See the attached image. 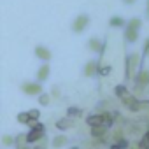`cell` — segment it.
<instances>
[{"mask_svg": "<svg viewBox=\"0 0 149 149\" xmlns=\"http://www.w3.org/2000/svg\"><path fill=\"white\" fill-rule=\"evenodd\" d=\"M47 76H49V65H42L39 68V72H37V79L39 81H46Z\"/></svg>", "mask_w": 149, "mask_h": 149, "instance_id": "obj_10", "label": "cell"}, {"mask_svg": "<svg viewBox=\"0 0 149 149\" xmlns=\"http://www.w3.org/2000/svg\"><path fill=\"white\" fill-rule=\"evenodd\" d=\"M88 46H90V49H91V51H102V49H104V44H102L97 37H91V39H90V42H88Z\"/></svg>", "mask_w": 149, "mask_h": 149, "instance_id": "obj_9", "label": "cell"}, {"mask_svg": "<svg viewBox=\"0 0 149 149\" xmlns=\"http://www.w3.org/2000/svg\"><path fill=\"white\" fill-rule=\"evenodd\" d=\"M28 114H30V118H32V121H37V119H39V116H40V112H39L37 109H33V111H30Z\"/></svg>", "mask_w": 149, "mask_h": 149, "instance_id": "obj_24", "label": "cell"}, {"mask_svg": "<svg viewBox=\"0 0 149 149\" xmlns=\"http://www.w3.org/2000/svg\"><path fill=\"white\" fill-rule=\"evenodd\" d=\"M147 9H149V0H147Z\"/></svg>", "mask_w": 149, "mask_h": 149, "instance_id": "obj_31", "label": "cell"}, {"mask_svg": "<svg viewBox=\"0 0 149 149\" xmlns=\"http://www.w3.org/2000/svg\"><path fill=\"white\" fill-rule=\"evenodd\" d=\"M139 149H149V140H147L146 137L139 142Z\"/></svg>", "mask_w": 149, "mask_h": 149, "instance_id": "obj_23", "label": "cell"}, {"mask_svg": "<svg viewBox=\"0 0 149 149\" xmlns=\"http://www.w3.org/2000/svg\"><path fill=\"white\" fill-rule=\"evenodd\" d=\"M18 121L23 123V125H33V121H32V118H30L28 112H19L18 114Z\"/></svg>", "mask_w": 149, "mask_h": 149, "instance_id": "obj_14", "label": "cell"}, {"mask_svg": "<svg viewBox=\"0 0 149 149\" xmlns=\"http://www.w3.org/2000/svg\"><path fill=\"white\" fill-rule=\"evenodd\" d=\"M72 149H79V147H72Z\"/></svg>", "mask_w": 149, "mask_h": 149, "instance_id": "obj_33", "label": "cell"}, {"mask_svg": "<svg viewBox=\"0 0 149 149\" xmlns=\"http://www.w3.org/2000/svg\"><path fill=\"white\" fill-rule=\"evenodd\" d=\"M91 135L95 137V139H102L104 135H105V126L102 125V126H91Z\"/></svg>", "mask_w": 149, "mask_h": 149, "instance_id": "obj_12", "label": "cell"}, {"mask_svg": "<svg viewBox=\"0 0 149 149\" xmlns=\"http://www.w3.org/2000/svg\"><path fill=\"white\" fill-rule=\"evenodd\" d=\"M72 126V121L68 119V118H63V119H58L56 121V128L58 130H67V128H70Z\"/></svg>", "mask_w": 149, "mask_h": 149, "instance_id": "obj_13", "label": "cell"}, {"mask_svg": "<svg viewBox=\"0 0 149 149\" xmlns=\"http://www.w3.org/2000/svg\"><path fill=\"white\" fill-rule=\"evenodd\" d=\"M144 56H149V39L146 40V46H144Z\"/></svg>", "mask_w": 149, "mask_h": 149, "instance_id": "obj_26", "label": "cell"}, {"mask_svg": "<svg viewBox=\"0 0 149 149\" xmlns=\"http://www.w3.org/2000/svg\"><path fill=\"white\" fill-rule=\"evenodd\" d=\"M19 149H26V147H19Z\"/></svg>", "mask_w": 149, "mask_h": 149, "instance_id": "obj_34", "label": "cell"}, {"mask_svg": "<svg viewBox=\"0 0 149 149\" xmlns=\"http://www.w3.org/2000/svg\"><path fill=\"white\" fill-rule=\"evenodd\" d=\"M111 149H123V147H121L119 144H112V146H111Z\"/></svg>", "mask_w": 149, "mask_h": 149, "instance_id": "obj_28", "label": "cell"}, {"mask_svg": "<svg viewBox=\"0 0 149 149\" xmlns=\"http://www.w3.org/2000/svg\"><path fill=\"white\" fill-rule=\"evenodd\" d=\"M125 39H126L128 42H135V40H137V28L126 26V30H125Z\"/></svg>", "mask_w": 149, "mask_h": 149, "instance_id": "obj_8", "label": "cell"}, {"mask_svg": "<svg viewBox=\"0 0 149 149\" xmlns=\"http://www.w3.org/2000/svg\"><path fill=\"white\" fill-rule=\"evenodd\" d=\"M109 23H111V26H116V28H118V26H123V25H125V19L119 18V16H114V18H111Z\"/></svg>", "mask_w": 149, "mask_h": 149, "instance_id": "obj_18", "label": "cell"}, {"mask_svg": "<svg viewBox=\"0 0 149 149\" xmlns=\"http://www.w3.org/2000/svg\"><path fill=\"white\" fill-rule=\"evenodd\" d=\"M21 88H23V91L28 93V95H39V93H42V88H40L39 83H25Z\"/></svg>", "mask_w": 149, "mask_h": 149, "instance_id": "obj_4", "label": "cell"}, {"mask_svg": "<svg viewBox=\"0 0 149 149\" xmlns=\"http://www.w3.org/2000/svg\"><path fill=\"white\" fill-rule=\"evenodd\" d=\"M14 140H16V139H13V137H4V144H6V146L14 144Z\"/></svg>", "mask_w": 149, "mask_h": 149, "instance_id": "obj_25", "label": "cell"}, {"mask_svg": "<svg viewBox=\"0 0 149 149\" xmlns=\"http://www.w3.org/2000/svg\"><path fill=\"white\" fill-rule=\"evenodd\" d=\"M121 100H123V104H125L130 111H133V112H137V111L140 109V102H139L135 97H132V95H126V97H123Z\"/></svg>", "mask_w": 149, "mask_h": 149, "instance_id": "obj_3", "label": "cell"}, {"mask_svg": "<svg viewBox=\"0 0 149 149\" xmlns=\"http://www.w3.org/2000/svg\"><path fill=\"white\" fill-rule=\"evenodd\" d=\"M39 104H40V105H47V104H49V97H47L46 93H42V95L39 97Z\"/></svg>", "mask_w": 149, "mask_h": 149, "instance_id": "obj_22", "label": "cell"}, {"mask_svg": "<svg viewBox=\"0 0 149 149\" xmlns=\"http://www.w3.org/2000/svg\"><path fill=\"white\" fill-rule=\"evenodd\" d=\"M44 132H46V126L42 123H33L32 130L26 133V142H37L40 137H44Z\"/></svg>", "mask_w": 149, "mask_h": 149, "instance_id": "obj_1", "label": "cell"}, {"mask_svg": "<svg viewBox=\"0 0 149 149\" xmlns=\"http://www.w3.org/2000/svg\"><path fill=\"white\" fill-rule=\"evenodd\" d=\"M88 23H90V18H88L86 14H81V16L76 18V21H74L72 30H74V32H83V30L88 26Z\"/></svg>", "mask_w": 149, "mask_h": 149, "instance_id": "obj_2", "label": "cell"}, {"mask_svg": "<svg viewBox=\"0 0 149 149\" xmlns=\"http://www.w3.org/2000/svg\"><path fill=\"white\" fill-rule=\"evenodd\" d=\"M35 54H37V58H40V60H44V61H47V60L51 58V51H49L47 47H44V46H37V47H35Z\"/></svg>", "mask_w": 149, "mask_h": 149, "instance_id": "obj_5", "label": "cell"}, {"mask_svg": "<svg viewBox=\"0 0 149 149\" xmlns=\"http://www.w3.org/2000/svg\"><path fill=\"white\" fill-rule=\"evenodd\" d=\"M119 146H121V147H128V142L123 140V139H119Z\"/></svg>", "mask_w": 149, "mask_h": 149, "instance_id": "obj_27", "label": "cell"}, {"mask_svg": "<svg viewBox=\"0 0 149 149\" xmlns=\"http://www.w3.org/2000/svg\"><path fill=\"white\" fill-rule=\"evenodd\" d=\"M95 72H98V65H97L95 61H90V63L84 67V76H88V77H90V76H93Z\"/></svg>", "mask_w": 149, "mask_h": 149, "instance_id": "obj_11", "label": "cell"}, {"mask_svg": "<svg viewBox=\"0 0 149 149\" xmlns=\"http://www.w3.org/2000/svg\"><path fill=\"white\" fill-rule=\"evenodd\" d=\"M86 123L90 126H102L104 125V116L102 114H93V116H88Z\"/></svg>", "mask_w": 149, "mask_h": 149, "instance_id": "obj_6", "label": "cell"}, {"mask_svg": "<svg viewBox=\"0 0 149 149\" xmlns=\"http://www.w3.org/2000/svg\"><path fill=\"white\" fill-rule=\"evenodd\" d=\"M144 137H146V139H147V140H149V132H147V133H146V135H144Z\"/></svg>", "mask_w": 149, "mask_h": 149, "instance_id": "obj_30", "label": "cell"}, {"mask_svg": "<svg viewBox=\"0 0 149 149\" xmlns=\"http://www.w3.org/2000/svg\"><path fill=\"white\" fill-rule=\"evenodd\" d=\"M137 86H146L149 84V70H142L139 76H137Z\"/></svg>", "mask_w": 149, "mask_h": 149, "instance_id": "obj_7", "label": "cell"}, {"mask_svg": "<svg viewBox=\"0 0 149 149\" xmlns=\"http://www.w3.org/2000/svg\"><path fill=\"white\" fill-rule=\"evenodd\" d=\"M102 116H104V126H105V128H107V126H112L116 114H112V112H104Z\"/></svg>", "mask_w": 149, "mask_h": 149, "instance_id": "obj_15", "label": "cell"}, {"mask_svg": "<svg viewBox=\"0 0 149 149\" xmlns=\"http://www.w3.org/2000/svg\"><path fill=\"white\" fill-rule=\"evenodd\" d=\"M114 93H116V97H119V98H123V97H126V93H128V90H126V86H125V84H118V86L114 88Z\"/></svg>", "mask_w": 149, "mask_h": 149, "instance_id": "obj_16", "label": "cell"}, {"mask_svg": "<svg viewBox=\"0 0 149 149\" xmlns=\"http://www.w3.org/2000/svg\"><path fill=\"white\" fill-rule=\"evenodd\" d=\"M67 144V137L65 135H56L54 139H53V146L54 147H61V146H65Z\"/></svg>", "mask_w": 149, "mask_h": 149, "instance_id": "obj_17", "label": "cell"}, {"mask_svg": "<svg viewBox=\"0 0 149 149\" xmlns=\"http://www.w3.org/2000/svg\"><path fill=\"white\" fill-rule=\"evenodd\" d=\"M123 2H125V4H133L135 0H123Z\"/></svg>", "mask_w": 149, "mask_h": 149, "instance_id": "obj_29", "label": "cell"}, {"mask_svg": "<svg viewBox=\"0 0 149 149\" xmlns=\"http://www.w3.org/2000/svg\"><path fill=\"white\" fill-rule=\"evenodd\" d=\"M98 74H100V76H109V74H111V65L98 67Z\"/></svg>", "mask_w": 149, "mask_h": 149, "instance_id": "obj_20", "label": "cell"}, {"mask_svg": "<svg viewBox=\"0 0 149 149\" xmlns=\"http://www.w3.org/2000/svg\"><path fill=\"white\" fill-rule=\"evenodd\" d=\"M140 23H142V21H140L139 18H133V19H130V21H128V25H126V26H132V28H137V30H139V28H140Z\"/></svg>", "mask_w": 149, "mask_h": 149, "instance_id": "obj_19", "label": "cell"}, {"mask_svg": "<svg viewBox=\"0 0 149 149\" xmlns=\"http://www.w3.org/2000/svg\"><path fill=\"white\" fill-rule=\"evenodd\" d=\"M79 114H81V111L76 109V107H68L67 109V116H79Z\"/></svg>", "mask_w": 149, "mask_h": 149, "instance_id": "obj_21", "label": "cell"}, {"mask_svg": "<svg viewBox=\"0 0 149 149\" xmlns=\"http://www.w3.org/2000/svg\"><path fill=\"white\" fill-rule=\"evenodd\" d=\"M33 149H42V147H33Z\"/></svg>", "mask_w": 149, "mask_h": 149, "instance_id": "obj_32", "label": "cell"}]
</instances>
